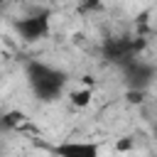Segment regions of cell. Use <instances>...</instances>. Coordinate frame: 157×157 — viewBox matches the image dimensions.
Wrapping results in <instances>:
<instances>
[{"instance_id": "obj_6", "label": "cell", "mask_w": 157, "mask_h": 157, "mask_svg": "<svg viewBox=\"0 0 157 157\" xmlns=\"http://www.w3.org/2000/svg\"><path fill=\"white\" fill-rule=\"evenodd\" d=\"M91 101H93V91L88 86L86 88H76V91L69 93V103L74 108H86V105H91Z\"/></svg>"}, {"instance_id": "obj_8", "label": "cell", "mask_w": 157, "mask_h": 157, "mask_svg": "<svg viewBox=\"0 0 157 157\" xmlns=\"http://www.w3.org/2000/svg\"><path fill=\"white\" fill-rule=\"evenodd\" d=\"M130 147H132V140H130V137H123V140H118V145H115L118 152H128Z\"/></svg>"}, {"instance_id": "obj_4", "label": "cell", "mask_w": 157, "mask_h": 157, "mask_svg": "<svg viewBox=\"0 0 157 157\" xmlns=\"http://www.w3.org/2000/svg\"><path fill=\"white\" fill-rule=\"evenodd\" d=\"M152 74H155V69H152L150 64L140 61V59H132V61H128V66H125V76H128L130 86L137 88V91H145V88H147V83L152 81Z\"/></svg>"}, {"instance_id": "obj_1", "label": "cell", "mask_w": 157, "mask_h": 157, "mask_svg": "<svg viewBox=\"0 0 157 157\" xmlns=\"http://www.w3.org/2000/svg\"><path fill=\"white\" fill-rule=\"evenodd\" d=\"M27 81L42 101H54V98H59V93L66 83V74L49 66V64L29 61L27 64Z\"/></svg>"}, {"instance_id": "obj_5", "label": "cell", "mask_w": 157, "mask_h": 157, "mask_svg": "<svg viewBox=\"0 0 157 157\" xmlns=\"http://www.w3.org/2000/svg\"><path fill=\"white\" fill-rule=\"evenodd\" d=\"M27 125H29V118H27V113H22V110H7V113L0 115V128L7 130V132H20V130H25Z\"/></svg>"}, {"instance_id": "obj_3", "label": "cell", "mask_w": 157, "mask_h": 157, "mask_svg": "<svg viewBox=\"0 0 157 157\" xmlns=\"http://www.w3.org/2000/svg\"><path fill=\"white\" fill-rule=\"evenodd\" d=\"M52 152L56 157H101L98 142H91V140H64V142H56Z\"/></svg>"}, {"instance_id": "obj_2", "label": "cell", "mask_w": 157, "mask_h": 157, "mask_svg": "<svg viewBox=\"0 0 157 157\" xmlns=\"http://www.w3.org/2000/svg\"><path fill=\"white\" fill-rule=\"evenodd\" d=\"M52 25H49V12H37V15H27L20 17L15 22V32L25 39V42H39L49 34Z\"/></svg>"}, {"instance_id": "obj_7", "label": "cell", "mask_w": 157, "mask_h": 157, "mask_svg": "<svg viewBox=\"0 0 157 157\" xmlns=\"http://www.w3.org/2000/svg\"><path fill=\"white\" fill-rule=\"evenodd\" d=\"M125 98H128V103H142V98H145V91H137V88H130L128 93H125Z\"/></svg>"}]
</instances>
